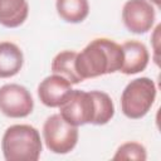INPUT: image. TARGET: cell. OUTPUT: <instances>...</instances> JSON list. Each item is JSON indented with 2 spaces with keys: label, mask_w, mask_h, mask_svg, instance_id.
Returning a JSON list of instances; mask_svg holds the SVG:
<instances>
[{
  "label": "cell",
  "mask_w": 161,
  "mask_h": 161,
  "mask_svg": "<svg viewBox=\"0 0 161 161\" xmlns=\"http://www.w3.org/2000/svg\"><path fill=\"white\" fill-rule=\"evenodd\" d=\"M121 47L123 50V62L119 69L121 73L132 75L146 69L150 60V54L143 43L138 40H127Z\"/></svg>",
  "instance_id": "cell-9"
},
{
  "label": "cell",
  "mask_w": 161,
  "mask_h": 161,
  "mask_svg": "<svg viewBox=\"0 0 161 161\" xmlns=\"http://www.w3.org/2000/svg\"><path fill=\"white\" fill-rule=\"evenodd\" d=\"M75 57L77 52L74 50H62L52 60L50 69L54 74H59L69 80L72 84H78L83 82L80 75L75 69Z\"/></svg>",
  "instance_id": "cell-12"
},
{
  "label": "cell",
  "mask_w": 161,
  "mask_h": 161,
  "mask_svg": "<svg viewBox=\"0 0 161 161\" xmlns=\"http://www.w3.org/2000/svg\"><path fill=\"white\" fill-rule=\"evenodd\" d=\"M113 160H135V161H145L147 160L146 147L136 141H128L118 146L116 150Z\"/></svg>",
  "instance_id": "cell-14"
},
{
  "label": "cell",
  "mask_w": 161,
  "mask_h": 161,
  "mask_svg": "<svg viewBox=\"0 0 161 161\" xmlns=\"http://www.w3.org/2000/svg\"><path fill=\"white\" fill-rule=\"evenodd\" d=\"M34 108L31 93L21 84L6 83L0 87V112L10 118L28 117Z\"/></svg>",
  "instance_id": "cell-6"
},
{
  "label": "cell",
  "mask_w": 161,
  "mask_h": 161,
  "mask_svg": "<svg viewBox=\"0 0 161 161\" xmlns=\"http://www.w3.org/2000/svg\"><path fill=\"white\" fill-rule=\"evenodd\" d=\"M59 114L73 126H103L114 116L112 98L102 91L72 89L65 101L58 107Z\"/></svg>",
  "instance_id": "cell-1"
},
{
  "label": "cell",
  "mask_w": 161,
  "mask_h": 161,
  "mask_svg": "<svg viewBox=\"0 0 161 161\" xmlns=\"http://www.w3.org/2000/svg\"><path fill=\"white\" fill-rule=\"evenodd\" d=\"M123 62L121 44L108 38L91 40L75 57V69L80 78L89 79L119 72Z\"/></svg>",
  "instance_id": "cell-2"
},
{
  "label": "cell",
  "mask_w": 161,
  "mask_h": 161,
  "mask_svg": "<svg viewBox=\"0 0 161 161\" xmlns=\"http://www.w3.org/2000/svg\"><path fill=\"white\" fill-rule=\"evenodd\" d=\"M55 9L62 20L78 24L88 16L89 3L88 0H55Z\"/></svg>",
  "instance_id": "cell-13"
},
{
  "label": "cell",
  "mask_w": 161,
  "mask_h": 161,
  "mask_svg": "<svg viewBox=\"0 0 161 161\" xmlns=\"http://www.w3.org/2000/svg\"><path fill=\"white\" fill-rule=\"evenodd\" d=\"M24 64L21 49L13 42H0V78L16 75Z\"/></svg>",
  "instance_id": "cell-10"
},
{
  "label": "cell",
  "mask_w": 161,
  "mask_h": 161,
  "mask_svg": "<svg viewBox=\"0 0 161 161\" xmlns=\"http://www.w3.org/2000/svg\"><path fill=\"white\" fill-rule=\"evenodd\" d=\"M156 84L148 77L132 79L121 94L122 113L130 119L145 117L156 99Z\"/></svg>",
  "instance_id": "cell-4"
},
{
  "label": "cell",
  "mask_w": 161,
  "mask_h": 161,
  "mask_svg": "<svg viewBox=\"0 0 161 161\" xmlns=\"http://www.w3.org/2000/svg\"><path fill=\"white\" fill-rule=\"evenodd\" d=\"M43 150L39 131L30 125H13L1 138V151L6 161H36Z\"/></svg>",
  "instance_id": "cell-3"
},
{
  "label": "cell",
  "mask_w": 161,
  "mask_h": 161,
  "mask_svg": "<svg viewBox=\"0 0 161 161\" xmlns=\"http://www.w3.org/2000/svg\"><path fill=\"white\" fill-rule=\"evenodd\" d=\"M122 20L128 31L145 34L152 29L156 11L147 0H127L122 8Z\"/></svg>",
  "instance_id": "cell-7"
},
{
  "label": "cell",
  "mask_w": 161,
  "mask_h": 161,
  "mask_svg": "<svg viewBox=\"0 0 161 161\" xmlns=\"http://www.w3.org/2000/svg\"><path fill=\"white\" fill-rule=\"evenodd\" d=\"M160 29L161 25H157L153 30V34L151 36V42H152V49H153V60L155 63L158 65V58H160V47H158V42H160Z\"/></svg>",
  "instance_id": "cell-15"
},
{
  "label": "cell",
  "mask_w": 161,
  "mask_h": 161,
  "mask_svg": "<svg viewBox=\"0 0 161 161\" xmlns=\"http://www.w3.org/2000/svg\"><path fill=\"white\" fill-rule=\"evenodd\" d=\"M42 133L47 148L58 155L73 151L79 137L78 127L68 123L59 113L52 114L45 119Z\"/></svg>",
  "instance_id": "cell-5"
},
{
  "label": "cell",
  "mask_w": 161,
  "mask_h": 161,
  "mask_svg": "<svg viewBox=\"0 0 161 161\" xmlns=\"http://www.w3.org/2000/svg\"><path fill=\"white\" fill-rule=\"evenodd\" d=\"M29 15L26 0H0V24L5 28H18Z\"/></svg>",
  "instance_id": "cell-11"
},
{
  "label": "cell",
  "mask_w": 161,
  "mask_h": 161,
  "mask_svg": "<svg viewBox=\"0 0 161 161\" xmlns=\"http://www.w3.org/2000/svg\"><path fill=\"white\" fill-rule=\"evenodd\" d=\"M147 1H150L152 5H155L157 8H160V5H161V0H147Z\"/></svg>",
  "instance_id": "cell-16"
},
{
  "label": "cell",
  "mask_w": 161,
  "mask_h": 161,
  "mask_svg": "<svg viewBox=\"0 0 161 161\" xmlns=\"http://www.w3.org/2000/svg\"><path fill=\"white\" fill-rule=\"evenodd\" d=\"M72 92V83L59 74L45 77L38 86V97L40 102L50 108L59 107Z\"/></svg>",
  "instance_id": "cell-8"
}]
</instances>
